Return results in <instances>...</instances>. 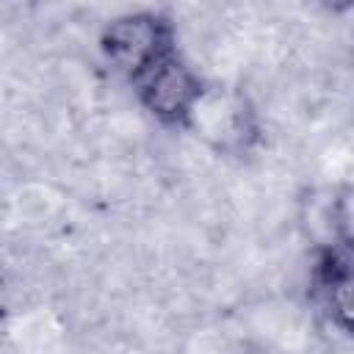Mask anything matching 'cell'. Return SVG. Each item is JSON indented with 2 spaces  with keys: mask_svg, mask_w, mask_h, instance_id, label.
Returning <instances> with one entry per match:
<instances>
[{
  "mask_svg": "<svg viewBox=\"0 0 354 354\" xmlns=\"http://www.w3.org/2000/svg\"><path fill=\"white\" fill-rule=\"evenodd\" d=\"M138 102L166 127H188L194 108L207 91V83L174 50L149 66L136 83Z\"/></svg>",
  "mask_w": 354,
  "mask_h": 354,
  "instance_id": "7a4b0ae2",
  "label": "cell"
},
{
  "mask_svg": "<svg viewBox=\"0 0 354 354\" xmlns=\"http://www.w3.org/2000/svg\"><path fill=\"white\" fill-rule=\"evenodd\" d=\"M188 130H194L199 138L221 152H241L254 144L257 119L243 94L207 86L205 97L191 113Z\"/></svg>",
  "mask_w": 354,
  "mask_h": 354,
  "instance_id": "3957f363",
  "label": "cell"
},
{
  "mask_svg": "<svg viewBox=\"0 0 354 354\" xmlns=\"http://www.w3.org/2000/svg\"><path fill=\"white\" fill-rule=\"evenodd\" d=\"M315 285L332 321L354 335V260L324 252L315 266Z\"/></svg>",
  "mask_w": 354,
  "mask_h": 354,
  "instance_id": "277c9868",
  "label": "cell"
},
{
  "mask_svg": "<svg viewBox=\"0 0 354 354\" xmlns=\"http://www.w3.org/2000/svg\"><path fill=\"white\" fill-rule=\"evenodd\" d=\"M335 232L340 238V243L354 252V191H348L346 196H340L335 202V216H332Z\"/></svg>",
  "mask_w": 354,
  "mask_h": 354,
  "instance_id": "5b68a950",
  "label": "cell"
},
{
  "mask_svg": "<svg viewBox=\"0 0 354 354\" xmlns=\"http://www.w3.org/2000/svg\"><path fill=\"white\" fill-rule=\"evenodd\" d=\"M174 50V28L158 11H130L113 17L100 30L102 58L130 83Z\"/></svg>",
  "mask_w": 354,
  "mask_h": 354,
  "instance_id": "6da1fadb",
  "label": "cell"
}]
</instances>
